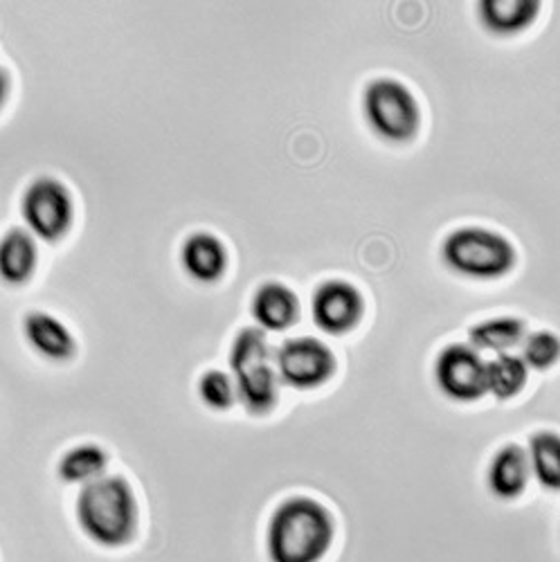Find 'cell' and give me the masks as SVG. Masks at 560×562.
Listing matches in <instances>:
<instances>
[{
    "label": "cell",
    "instance_id": "1",
    "mask_svg": "<svg viewBox=\"0 0 560 562\" xmlns=\"http://www.w3.org/2000/svg\"><path fill=\"white\" fill-rule=\"evenodd\" d=\"M336 525L329 508L313 497L295 495L275 508L266 531L270 562H320L329 553Z\"/></svg>",
    "mask_w": 560,
    "mask_h": 562
},
{
    "label": "cell",
    "instance_id": "2",
    "mask_svg": "<svg viewBox=\"0 0 560 562\" xmlns=\"http://www.w3.org/2000/svg\"><path fill=\"white\" fill-rule=\"evenodd\" d=\"M75 513L83 536L104 549L126 547L137 533V499L120 475H104L81 486Z\"/></svg>",
    "mask_w": 560,
    "mask_h": 562
},
{
    "label": "cell",
    "instance_id": "3",
    "mask_svg": "<svg viewBox=\"0 0 560 562\" xmlns=\"http://www.w3.org/2000/svg\"><path fill=\"white\" fill-rule=\"evenodd\" d=\"M229 369L235 373L237 401L246 412L264 416L275 409L279 398V379L266 331L246 326L237 334L229 349Z\"/></svg>",
    "mask_w": 560,
    "mask_h": 562
},
{
    "label": "cell",
    "instance_id": "4",
    "mask_svg": "<svg viewBox=\"0 0 560 562\" xmlns=\"http://www.w3.org/2000/svg\"><path fill=\"white\" fill-rule=\"evenodd\" d=\"M444 263L471 279H500L516 266V248L500 232L486 227H459L441 246Z\"/></svg>",
    "mask_w": 560,
    "mask_h": 562
},
{
    "label": "cell",
    "instance_id": "5",
    "mask_svg": "<svg viewBox=\"0 0 560 562\" xmlns=\"http://www.w3.org/2000/svg\"><path fill=\"white\" fill-rule=\"evenodd\" d=\"M362 104L369 126L388 143H410L422 128V109H418L412 90L399 79H373L365 88Z\"/></svg>",
    "mask_w": 560,
    "mask_h": 562
},
{
    "label": "cell",
    "instance_id": "6",
    "mask_svg": "<svg viewBox=\"0 0 560 562\" xmlns=\"http://www.w3.org/2000/svg\"><path fill=\"white\" fill-rule=\"evenodd\" d=\"M21 214L32 237L57 244L72 227L75 203L61 180L41 176L27 184L21 199Z\"/></svg>",
    "mask_w": 560,
    "mask_h": 562
},
{
    "label": "cell",
    "instance_id": "7",
    "mask_svg": "<svg viewBox=\"0 0 560 562\" xmlns=\"http://www.w3.org/2000/svg\"><path fill=\"white\" fill-rule=\"evenodd\" d=\"M336 356L317 338H291L275 353L277 379L293 390H317L336 373Z\"/></svg>",
    "mask_w": 560,
    "mask_h": 562
},
{
    "label": "cell",
    "instance_id": "8",
    "mask_svg": "<svg viewBox=\"0 0 560 562\" xmlns=\"http://www.w3.org/2000/svg\"><path fill=\"white\" fill-rule=\"evenodd\" d=\"M435 381L455 403H475L486 394V362L471 345H448L435 362Z\"/></svg>",
    "mask_w": 560,
    "mask_h": 562
},
{
    "label": "cell",
    "instance_id": "9",
    "mask_svg": "<svg viewBox=\"0 0 560 562\" xmlns=\"http://www.w3.org/2000/svg\"><path fill=\"white\" fill-rule=\"evenodd\" d=\"M311 315L317 329L324 334L345 336L360 324L365 315V300L351 281L329 279L315 289Z\"/></svg>",
    "mask_w": 560,
    "mask_h": 562
},
{
    "label": "cell",
    "instance_id": "10",
    "mask_svg": "<svg viewBox=\"0 0 560 562\" xmlns=\"http://www.w3.org/2000/svg\"><path fill=\"white\" fill-rule=\"evenodd\" d=\"M23 336L34 353L51 362H68L77 353V342L68 326L51 313H27L23 319Z\"/></svg>",
    "mask_w": 560,
    "mask_h": 562
},
{
    "label": "cell",
    "instance_id": "11",
    "mask_svg": "<svg viewBox=\"0 0 560 562\" xmlns=\"http://www.w3.org/2000/svg\"><path fill=\"white\" fill-rule=\"evenodd\" d=\"M250 313L261 331H287L300 317L298 295L282 281H266L250 302Z\"/></svg>",
    "mask_w": 560,
    "mask_h": 562
},
{
    "label": "cell",
    "instance_id": "12",
    "mask_svg": "<svg viewBox=\"0 0 560 562\" xmlns=\"http://www.w3.org/2000/svg\"><path fill=\"white\" fill-rule=\"evenodd\" d=\"M180 263L194 281L214 284L227 270V250L214 234L194 232L180 248Z\"/></svg>",
    "mask_w": 560,
    "mask_h": 562
},
{
    "label": "cell",
    "instance_id": "13",
    "mask_svg": "<svg viewBox=\"0 0 560 562\" xmlns=\"http://www.w3.org/2000/svg\"><path fill=\"white\" fill-rule=\"evenodd\" d=\"M529 477H531V468H529L527 452L516 443L502 446L493 454L486 471L489 488L500 499L520 497L527 491Z\"/></svg>",
    "mask_w": 560,
    "mask_h": 562
},
{
    "label": "cell",
    "instance_id": "14",
    "mask_svg": "<svg viewBox=\"0 0 560 562\" xmlns=\"http://www.w3.org/2000/svg\"><path fill=\"white\" fill-rule=\"evenodd\" d=\"M36 263V244L27 229L14 227L0 239V281H5L8 286L27 284Z\"/></svg>",
    "mask_w": 560,
    "mask_h": 562
},
{
    "label": "cell",
    "instance_id": "15",
    "mask_svg": "<svg viewBox=\"0 0 560 562\" xmlns=\"http://www.w3.org/2000/svg\"><path fill=\"white\" fill-rule=\"evenodd\" d=\"M538 14V0H484L480 3V19L484 27L502 36L527 30Z\"/></svg>",
    "mask_w": 560,
    "mask_h": 562
},
{
    "label": "cell",
    "instance_id": "16",
    "mask_svg": "<svg viewBox=\"0 0 560 562\" xmlns=\"http://www.w3.org/2000/svg\"><path fill=\"white\" fill-rule=\"evenodd\" d=\"M527 336V324L520 317H491L480 324H475L469 331L471 347L475 351H493V353H506L511 349L520 347V342Z\"/></svg>",
    "mask_w": 560,
    "mask_h": 562
},
{
    "label": "cell",
    "instance_id": "17",
    "mask_svg": "<svg viewBox=\"0 0 560 562\" xmlns=\"http://www.w3.org/2000/svg\"><path fill=\"white\" fill-rule=\"evenodd\" d=\"M109 454L98 443H81L64 452L57 473L66 484L86 486L107 475Z\"/></svg>",
    "mask_w": 560,
    "mask_h": 562
},
{
    "label": "cell",
    "instance_id": "18",
    "mask_svg": "<svg viewBox=\"0 0 560 562\" xmlns=\"http://www.w3.org/2000/svg\"><path fill=\"white\" fill-rule=\"evenodd\" d=\"M527 376L529 367L520 356L497 353L486 362V394H493L497 401H508L525 390Z\"/></svg>",
    "mask_w": 560,
    "mask_h": 562
},
{
    "label": "cell",
    "instance_id": "19",
    "mask_svg": "<svg viewBox=\"0 0 560 562\" xmlns=\"http://www.w3.org/2000/svg\"><path fill=\"white\" fill-rule=\"evenodd\" d=\"M558 435L551 430H540L531 435L529 439V468L536 475V480L549 488L556 491L560 484V463H558Z\"/></svg>",
    "mask_w": 560,
    "mask_h": 562
},
{
    "label": "cell",
    "instance_id": "20",
    "mask_svg": "<svg viewBox=\"0 0 560 562\" xmlns=\"http://www.w3.org/2000/svg\"><path fill=\"white\" fill-rule=\"evenodd\" d=\"M199 396L210 409L223 412L237 403V387L225 371L210 369L199 381Z\"/></svg>",
    "mask_w": 560,
    "mask_h": 562
},
{
    "label": "cell",
    "instance_id": "21",
    "mask_svg": "<svg viewBox=\"0 0 560 562\" xmlns=\"http://www.w3.org/2000/svg\"><path fill=\"white\" fill-rule=\"evenodd\" d=\"M523 345V362L531 369H551L558 360V338L551 331H536L525 336Z\"/></svg>",
    "mask_w": 560,
    "mask_h": 562
},
{
    "label": "cell",
    "instance_id": "22",
    "mask_svg": "<svg viewBox=\"0 0 560 562\" xmlns=\"http://www.w3.org/2000/svg\"><path fill=\"white\" fill-rule=\"evenodd\" d=\"M10 86H12V81H10V72L0 66V109L5 106V102H8V98H10Z\"/></svg>",
    "mask_w": 560,
    "mask_h": 562
}]
</instances>
